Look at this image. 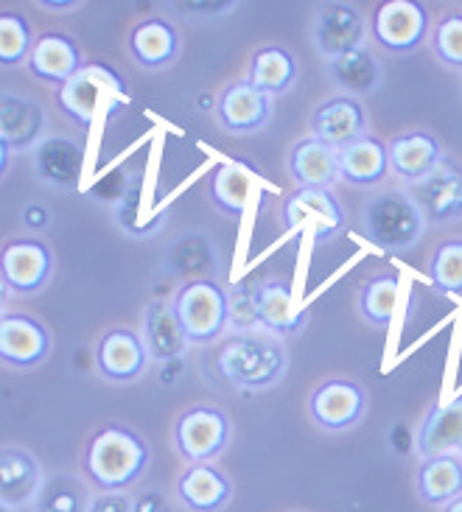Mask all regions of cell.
<instances>
[{
    "label": "cell",
    "mask_w": 462,
    "mask_h": 512,
    "mask_svg": "<svg viewBox=\"0 0 462 512\" xmlns=\"http://www.w3.org/2000/svg\"><path fill=\"white\" fill-rule=\"evenodd\" d=\"M149 359L152 356L146 350L143 336L129 331V328H112L98 339L96 345L98 373L104 375L107 381H115V384L138 381L140 375L146 373Z\"/></svg>",
    "instance_id": "9a60e30c"
},
{
    "label": "cell",
    "mask_w": 462,
    "mask_h": 512,
    "mask_svg": "<svg viewBox=\"0 0 462 512\" xmlns=\"http://www.w3.org/2000/svg\"><path fill=\"white\" fill-rule=\"evenodd\" d=\"M418 496L426 504L446 507L462 496V459L454 454L423 459L418 468Z\"/></svg>",
    "instance_id": "f546056e"
},
{
    "label": "cell",
    "mask_w": 462,
    "mask_h": 512,
    "mask_svg": "<svg viewBox=\"0 0 462 512\" xmlns=\"http://www.w3.org/2000/svg\"><path fill=\"white\" fill-rule=\"evenodd\" d=\"M462 448V395L446 406L434 403L418 429V454L423 459L443 457Z\"/></svg>",
    "instance_id": "83f0119b"
},
{
    "label": "cell",
    "mask_w": 462,
    "mask_h": 512,
    "mask_svg": "<svg viewBox=\"0 0 462 512\" xmlns=\"http://www.w3.org/2000/svg\"><path fill=\"white\" fill-rule=\"evenodd\" d=\"M297 73H300L297 59L283 45H264V48L252 51L250 62H247V82L269 98L289 93L297 82Z\"/></svg>",
    "instance_id": "4316f807"
},
{
    "label": "cell",
    "mask_w": 462,
    "mask_h": 512,
    "mask_svg": "<svg viewBox=\"0 0 462 512\" xmlns=\"http://www.w3.org/2000/svg\"><path fill=\"white\" fill-rule=\"evenodd\" d=\"M325 70H328L331 82L342 90V96H370L378 87V82H381V65H378V59L367 48H359L353 54L325 62Z\"/></svg>",
    "instance_id": "4dcf8cb0"
},
{
    "label": "cell",
    "mask_w": 462,
    "mask_h": 512,
    "mask_svg": "<svg viewBox=\"0 0 462 512\" xmlns=\"http://www.w3.org/2000/svg\"><path fill=\"white\" fill-rule=\"evenodd\" d=\"M398 297H401V277L395 272H381L370 277L359 291V314L364 322L376 328H387L395 319Z\"/></svg>",
    "instance_id": "1f68e13d"
},
{
    "label": "cell",
    "mask_w": 462,
    "mask_h": 512,
    "mask_svg": "<svg viewBox=\"0 0 462 512\" xmlns=\"http://www.w3.org/2000/svg\"><path fill=\"white\" fill-rule=\"evenodd\" d=\"M216 118L219 124L233 135H252L261 132L272 118V98L252 87L247 79L224 87L216 101Z\"/></svg>",
    "instance_id": "2e32d148"
},
{
    "label": "cell",
    "mask_w": 462,
    "mask_h": 512,
    "mask_svg": "<svg viewBox=\"0 0 462 512\" xmlns=\"http://www.w3.org/2000/svg\"><path fill=\"white\" fill-rule=\"evenodd\" d=\"M149 462V443L118 423L101 426L84 448V473L98 493H124L146 473Z\"/></svg>",
    "instance_id": "6da1fadb"
},
{
    "label": "cell",
    "mask_w": 462,
    "mask_h": 512,
    "mask_svg": "<svg viewBox=\"0 0 462 512\" xmlns=\"http://www.w3.org/2000/svg\"><path fill=\"white\" fill-rule=\"evenodd\" d=\"M171 305H174V314L182 322V331L191 345L216 342L233 314L230 294L224 291L222 283H216L210 277H194V280L182 283Z\"/></svg>",
    "instance_id": "5b68a950"
},
{
    "label": "cell",
    "mask_w": 462,
    "mask_h": 512,
    "mask_svg": "<svg viewBox=\"0 0 462 512\" xmlns=\"http://www.w3.org/2000/svg\"><path fill=\"white\" fill-rule=\"evenodd\" d=\"M289 174L297 188H331L339 174V152L325 146L320 140H297L289 152Z\"/></svg>",
    "instance_id": "d4e9b609"
},
{
    "label": "cell",
    "mask_w": 462,
    "mask_h": 512,
    "mask_svg": "<svg viewBox=\"0 0 462 512\" xmlns=\"http://www.w3.org/2000/svg\"><path fill=\"white\" fill-rule=\"evenodd\" d=\"M45 135V110L34 98L3 93L0 96V143L9 152L37 149Z\"/></svg>",
    "instance_id": "d6986e66"
},
{
    "label": "cell",
    "mask_w": 462,
    "mask_h": 512,
    "mask_svg": "<svg viewBox=\"0 0 462 512\" xmlns=\"http://www.w3.org/2000/svg\"><path fill=\"white\" fill-rule=\"evenodd\" d=\"M48 222H51V213L42 205H28L23 210V224H26L28 230H42V227H48Z\"/></svg>",
    "instance_id": "60d3db41"
},
{
    "label": "cell",
    "mask_w": 462,
    "mask_h": 512,
    "mask_svg": "<svg viewBox=\"0 0 462 512\" xmlns=\"http://www.w3.org/2000/svg\"><path fill=\"white\" fill-rule=\"evenodd\" d=\"M76 6H79V0H40V9L45 12H70Z\"/></svg>",
    "instance_id": "7bdbcfd3"
},
{
    "label": "cell",
    "mask_w": 462,
    "mask_h": 512,
    "mask_svg": "<svg viewBox=\"0 0 462 512\" xmlns=\"http://www.w3.org/2000/svg\"><path fill=\"white\" fill-rule=\"evenodd\" d=\"M432 286L443 294H462V241L451 238L432 252L429 261Z\"/></svg>",
    "instance_id": "d590c367"
},
{
    "label": "cell",
    "mask_w": 462,
    "mask_h": 512,
    "mask_svg": "<svg viewBox=\"0 0 462 512\" xmlns=\"http://www.w3.org/2000/svg\"><path fill=\"white\" fill-rule=\"evenodd\" d=\"M367 395L356 381L348 378H328L314 387L308 398V415L325 431H348L364 417Z\"/></svg>",
    "instance_id": "8fae6325"
},
{
    "label": "cell",
    "mask_w": 462,
    "mask_h": 512,
    "mask_svg": "<svg viewBox=\"0 0 462 512\" xmlns=\"http://www.w3.org/2000/svg\"><path fill=\"white\" fill-rule=\"evenodd\" d=\"M3 512H12V507H3Z\"/></svg>",
    "instance_id": "f6af8a7d"
},
{
    "label": "cell",
    "mask_w": 462,
    "mask_h": 512,
    "mask_svg": "<svg viewBox=\"0 0 462 512\" xmlns=\"http://www.w3.org/2000/svg\"><path fill=\"white\" fill-rule=\"evenodd\" d=\"M406 194L418 205L426 224H451L462 219V166L443 157L429 177L412 182Z\"/></svg>",
    "instance_id": "ba28073f"
},
{
    "label": "cell",
    "mask_w": 462,
    "mask_h": 512,
    "mask_svg": "<svg viewBox=\"0 0 462 512\" xmlns=\"http://www.w3.org/2000/svg\"><path fill=\"white\" fill-rule=\"evenodd\" d=\"M289 370V353L278 336L238 333L216 350V373L244 392L272 389Z\"/></svg>",
    "instance_id": "7a4b0ae2"
},
{
    "label": "cell",
    "mask_w": 462,
    "mask_h": 512,
    "mask_svg": "<svg viewBox=\"0 0 462 512\" xmlns=\"http://www.w3.org/2000/svg\"><path fill=\"white\" fill-rule=\"evenodd\" d=\"M250 196V174L244 166L236 163H222L210 177V199L227 216H241V210L247 205Z\"/></svg>",
    "instance_id": "836d02e7"
},
{
    "label": "cell",
    "mask_w": 462,
    "mask_h": 512,
    "mask_svg": "<svg viewBox=\"0 0 462 512\" xmlns=\"http://www.w3.org/2000/svg\"><path fill=\"white\" fill-rule=\"evenodd\" d=\"M432 51L446 68L462 70V14H446L432 31Z\"/></svg>",
    "instance_id": "8d00e7d4"
},
{
    "label": "cell",
    "mask_w": 462,
    "mask_h": 512,
    "mask_svg": "<svg viewBox=\"0 0 462 512\" xmlns=\"http://www.w3.org/2000/svg\"><path fill=\"white\" fill-rule=\"evenodd\" d=\"M314 219V241H334L345 230V210L331 188H294L283 202V227L294 233L300 224Z\"/></svg>",
    "instance_id": "7c38bea8"
},
{
    "label": "cell",
    "mask_w": 462,
    "mask_h": 512,
    "mask_svg": "<svg viewBox=\"0 0 462 512\" xmlns=\"http://www.w3.org/2000/svg\"><path fill=\"white\" fill-rule=\"evenodd\" d=\"M126 104H129V84L121 79L118 70L104 62H84L82 70L56 96L59 112L82 129H90L101 115L110 118L112 112H118Z\"/></svg>",
    "instance_id": "3957f363"
},
{
    "label": "cell",
    "mask_w": 462,
    "mask_h": 512,
    "mask_svg": "<svg viewBox=\"0 0 462 512\" xmlns=\"http://www.w3.org/2000/svg\"><path fill=\"white\" fill-rule=\"evenodd\" d=\"M308 126H311V138L331 146L336 152H342L370 135L367 112H364L362 101L353 96L325 98L322 104H317V110L311 112Z\"/></svg>",
    "instance_id": "30bf717a"
},
{
    "label": "cell",
    "mask_w": 462,
    "mask_h": 512,
    "mask_svg": "<svg viewBox=\"0 0 462 512\" xmlns=\"http://www.w3.org/2000/svg\"><path fill=\"white\" fill-rule=\"evenodd\" d=\"M443 512H462V496L460 499L451 501V504H446V507H443Z\"/></svg>",
    "instance_id": "ee69618b"
},
{
    "label": "cell",
    "mask_w": 462,
    "mask_h": 512,
    "mask_svg": "<svg viewBox=\"0 0 462 512\" xmlns=\"http://www.w3.org/2000/svg\"><path fill=\"white\" fill-rule=\"evenodd\" d=\"M429 34V12L415 0H387L376 9L373 37L390 54H412Z\"/></svg>",
    "instance_id": "9c48e42d"
},
{
    "label": "cell",
    "mask_w": 462,
    "mask_h": 512,
    "mask_svg": "<svg viewBox=\"0 0 462 512\" xmlns=\"http://www.w3.org/2000/svg\"><path fill=\"white\" fill-rule=\"evenodd\" d=\"M129 54L146 70H163L180 56V34L163 17H146L129 31Z\"/></svg>",
    "instance_id": "44dd1931"
},
{
    "label": "cell",
    "mask_w": 462,
    "mask_h": 512,
    "mask_svg": "<svg viewBox=\"0 0 462 512\" xmlns=\"http://www.w3.org/2000/svg\"><path fill=\"white\" fill-rule=\"evenodd\" d=\"M230 9H236V3H222V6H216V3H177V12L180 14H208V17H219V14H227Z\"/></svg>",
    "instance_id": "ab89813d"
},
{
    "label": "cell",
    "mask_w": 462,
    "mask_h": 512,
    "mask_svg": "<svg viewBox=\"0 0 462 512\" xmlns=\"http://www.w3.org/2000/svg\"><path fill=\"white\" fill-rule=\"evenodd\" d=\"M339 174L353 188H373L390 174V143L367 135L339 152Z\"/></svg>",
    "instance_id": "484cf974"
},
{
    "label": "cell",
    "mask_w": 462,
    "mask_h": 512,
    "mask_svg": "<svg viewBox=\"0 0 462 512\" xmlns=\"http://www.w3.org/2000/svg\"><path fill=\"white\" fill-rule=\"evenodd\" d=\"M42 479L40 462L31 457L23 448H14V445H6L0 451V499H3V507H23L28 501H34L40 496Z\"/></svg>",
    "instance_id": "cb8c5ba5"
},
{
    "label": "cell",
    "mask_w": 462,
    "mask_h": 512,
    "mask_svg": "<svg viewBox=\"0 0 462 512\" xmlns=\"http://www.w3.org/2000/svg\"><path fill=\"white\" fill-rule=\"evenodd\" d=\"M252 314H255V325H261L272 336L300 333L308 322V311L297 303L292 286L283 280H266L255 289Z\"/></svg>",
    "instance_id": "ac0fdd59"
},
{
    "label": "cell",
    "mask_w": 462,
    "mask_h": 512,
    "mask_svg": "<svg viewBox=\"0 0 462 512\" xmlns=\"http://www.w3.org/2000/svg\"><path fill=\"white\" fill-rule=\"evenodd\" d=\"M51 353V333L40 319L6 311L0 317V359L9 367H37Z\"/></svg>",
    "instance_id": "5bb4252c"
},
{
    "label": "cell",
    "mask_w": 462,
    "mask_h": 512,
    "mask_svg": "<svg viewBox=\"0 0 462 512\" xmlns=\"http://www.w3.org/2000/svg\"><path fill=\"white\" fill-rule=\"evenodd\" d=\"M143 342L146 350L154 361H171L180 359L182 353L188 350V336L182 331V322L174 314V305L154 300L146 305L143 314Z\"/></svg>",
    "instance_id": "f1b7e54d"
},
{
    "label": "cell",
    "mask_w": 462,
    "mask_h": 512,
    "mask_svg": "<svg viewBox=\"0 0 462 512\" xmlns=\"http://www.w3.org/2000/svg\"><path fill=\"white\" fill-rule=\"evenodd\" d=\"M82 51L79 42L62 31H45L34 42V51L28 56V70L31 76L51 87H65V84L82 70Z\"/></svg>",
    "instance_id": "e0dca14e"
},
{
    "label": "cell",
    "mask_w": 462,
    "mask_h": 512,
    "mask_svg": "<svg viewBox=\"0 0 462 512\" xmlns=\"http://www.w3.org/2000/svg\"><path fill=\"white\" fill-rule=\"evenodd\" d=\"M443 146L426 129H415V132H404L395 140H390V171H395L401 180L420 182L429 177L434 168L443 160Z\"/></svg>",
    "instance_id": "603a6c76"
},
{
    "label": "cell",
    "mask_w": 462,
    "mask_h": 512,
    "mask_svg": "<svg viewBox=\"0 0 462 512\" xmlns=\"http://www.w3.org/2000/svg\"><path fill=\"white\" fill-rule=\"evenodd\" d=\"M129 196H132V205H135V208H138L140 205V177H135V182H132V191H129ZM135 213H138V210H129V213H118V222H121V227H124V230H129V227H132V219H135Z\"/></svg>",
    "instance_id": "b9f144b4"
},
{
    "label": "cell",
    "mask_w": 462,
    "mask_h": 512,
    "mask_svg": "<svg viewBox=\"0 0 462 512\" xmlns=\"http://www.w3.org/2000/svg\"><path fill=\"white\" fill-rule=\"evenodd\" d=\"M230 417L216 406H191L174 423V448L188 465H208L230 443Z\"/></svg>",
    "instance_id": "8992f818"
},
{
    "label": "cell",
    "mask_w": 462,
    "mask_h": 512,
    "mask_svg": "<svg viewBox=\"0 0 462 512\" xmlns=\"http://www.w3.org/2000/svg\"><path fill=\"white\" fill-rule=\"evenodd\" d=\"M423 230L426 219L406 191H378L362 205V233L378 250H412Z\"/></svg>",
    "instance_id": "277c9868"
},
{
    "label": "cell",
    "mask_w": 462,
    "mask_h": 512,
    "mask_svg": "<svg viewBox=\"0 0 462 512\" xmlns=\"http://www.w3.org/2000/svg\"><path fill=\"white\" fill-rule=\"evenodd\" d=\"M87 512H132V499H126L124 493H98Z\"/></svg>",
    "instance_id": "f35d334b"
},
{
    "label": "cell",
    "mask_w": 462,
    "mask_h": 512,
    "mask_svg": "<svg viewBox=\"0 0 462 512\" xmlns=\"http://www.w3.org/2000/svg\"><path fill=\"white\" fill-rule=\"evenodd\" d=\"M364 37H367V23L353 3H342V0L322 3L314 20V45L325 62L364 48Z\"/></svg>",
    "instance_id": "4fadbf2b"
},
{
    "label": "cell",
    "mask_w": 462,
    "mask_h": 512,
    "mask_svg": "<svg viewBox=\"0 0 462 512\" xmlns=\"http://www.w3.org/2000/svg\"><path fill=\"white\" fill-rule=\"evenodd\" d=\"M84 171V146L73 138H45L34 149V174L37 180L59 188L76 191Z\"/></svg>",
    "instance_id": "ffe728a7"
},
{
    "label": "cell",
    "mask_w": 462,
    "mask_h": 512,
    "mask_svg": "<svg viewBox=\"0 0 462 512\" xmlns=\"http://www.w3.org/2000/svg\"><path fill=\"white\" fill-rule=\"evenodd\" d=\"M3 289L14 294H37L54 275V252L40 238H14L0 255Z\"/></svg>",
    "instance_id": "52a82bcc"
},
{
    "label": "cell",
    "mask_w": 462,
    "mask_h": 512,
    "mask_svg": "<svg viewBox=\"0 0 462 512\" xmlns=\"http://www.w3.org/2000/svg\"><path fill=\"white\" fill-rule=\"evenodd\" d=\"M34 28L20 12H0V65L17 68L34 51Z\"/></svg>",
    "instance_id": "e575fe53"
},
{
    "label": "cell",
    "mask_w": 462,
    "mask_h": 512,
    "mask_svg": "<svg viewBox=\"0 0 462 512\" xmlns=\"http://www.w3.org/2000/svg\"><path fill=\"white\" fill-rule=\"evenodd\" d=\"M93 496L87 493V485L76 476L56 473L45 479L40 496L34 499V512H87Z\"/></svg>",
    "instance_id": "d6a6232c"
},
{
    "label": "cell",
    "mask_w": 462,
    "mask_h": 512,
    "mask_svg": "<svg viewBox=\"0 0 462 512\" xmlns=\"http://www.w3.org/2000/svg\"><path fill=\"white\" fill-rule=\"evenodd\" d=\"M177 499L191 512H222L233 499V482L213 465H188L177 479Z\"/></svg>",
    "instance_id": "7402d4cb"
},
{
    "label": "cell",
    "mask_w": 462,
    "mask_h": 512,
    "mask_svg": "<svg viewBox=\"0 0 462 512\" xmlns=\"http://www.w3.org/2000/svg\"><path fill=\"white\" fill-rule=\"evenodd\" d=\"M132 512H174L171 501L160 490H143L132 499Z\"/></svg>",
    "instance_id": "74e56055"
}]
</instances>
